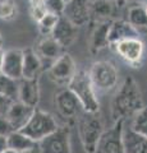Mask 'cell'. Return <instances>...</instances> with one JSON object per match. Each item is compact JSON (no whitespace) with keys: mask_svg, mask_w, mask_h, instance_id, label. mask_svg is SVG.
Here are the masks:
<instances>
[{"mask_svg":"<svg viewBox=\"0 0 147 153\" xmlns=\"http://www.w3.org/2000/svg\"><path fill=\"white\" fill-rule=\"evenodd\" d=\"M51 37L58 42V44L65 49L74 44V41L78 37V27L74 26L68 18H65L63 14H60V17L56 22L53 32H51Z\"/></svg>","mask_w":147,"mask_h":153,"instance_id":"11","label":"cell"},{"mask_svg":"<svg viewBox=\"0 0 147 153\" xmlns=\"http://www.w3.org/2000/svg\"><path fill=\"white\" fill-rule=\"evenodd\" d=\"M60 17V14H56V13H53V12H47L44 17H42L37 25H39V31L42 36H50L51 32H53L54 27L58 22V19Z\"/></svg>","mask_w":147,"mask_h":153,"instance_id":"25","label":"cell"},{"mask_svg":"<svg viewBox=\"0 0 147 153\" xmlns=\"http://www.w3.org/2000/svg\"><path fill=\"white\" fill-rule=\"evenodd\" d=\"M58 123L55 117L50 112H46L44 110H40L35 107L30 120L23 126L19 131H22L25 135L31 138L34 142L39 143L49 134L55 131L58 129Z\"/></svg>","mask_w":147,"mask_h":153,"instance_id":"5","label":"cell"},{"mask_svg":"<svg viewBox=\"0 0 147 153\" xmlns=\"http://www.w3.org/2000/svg\"><path fill=\"white\" fill-rule=\"evenodd\" d=\"M110 23H111V21H104V22H100L95 27L92 36H91V46H90L92 54H96V52L101 51L102 49H105V47L110 46L109 38H107Z\"/></svg>","mask_w":147,"mask_h":153,"instance_id":"20","label":"cell"},{"mask_svg":"<svg viewBox=\"0 0 147 153\" xmlns=\"http://www.w3.org/2000/svg\"><path fill=\"white\" fill-rule=\"evenodd\" d=\"M77 71L73 57L67 52L61 54L53 64L49 66V76L54 83L59 85H68L73 75Z\"/></svg>","mask_w":147,"mask_h":153,"instance_id":"9","label":"cell"},{"mask_svg":"<svg viewBox=\"0 0 147 153\" xmlns=\"http://www.w3.org/2000/svg\"><path fill=\"white\" fill-rule=\"evenodd\" d=\"M44 3H45L47 12H53L56 14L63 13L64 7H65L64 0H44Z\"/></svg>","mask_w":147,"mask_h":153,"instance_id":"28","label":"cell"},{"mask_svg":"<svg viewBox=\"0 0 147 153\" xmlns=\"http://www.w3.org/2000/svg\"><path fill=\"white\" fill-rule=\"evenodd\" d=\"M90 17L100 21H109L114 13V5L111 0H90Z\"/></svg>","mask_w":147,"mask_h":153,"instance_id":"21","label":"cell"},{"mask_svg":"<svg viewBox=\"0 0 147 153\" xmlns=\"http://www.w3.org/2000/svg\"><path fill=\"white\" fill-rule=\"evenodd\" d=\"M35 51H36V54L39 55L41 61L47 60V61H50V65L53 64L61 54H64V49L51 36H46L42 38L39 44H37Z\"/></svg>","mask_w":147,"mask_h":153,"instance_id":"17","label":"cell"},{"mask_svg":"<svg viewBox=\"0 0 147 153\" xmlns=\"http://www.w3.org/2000/svg\"><path fill=\"white\" fill-rule=\"evenodd\" d=\"M0 94L10 98L12 101H18V80L9 78L0 71Z\"/></svg>","mask_w":147,"mask_h":153,"instance_id":"24","label":"cell"},{"mask_svg":"<svg viewBox=\"0 0 147 153\" xmlns=\"http://www.w3.org/2000/svg\"><path fill=\"white\" fill-rule=\"evenodd\" d=\"M30 10H31V16H32V18H34V21H36V22H39L40 19L47 13V9H46L45 5L30 7Z\"/></svg>","mask_w":147,"mask_h":153,"instance_id":"29","label":"cell"},{"mask_svg":"<svg viewBox=\"0 0 147 153\" xmlns=\"http://www.w3.org/2000/svg\"><path fill=\"white\" fill-rule=\"evenodd\" d=\"M37 144L41 153H72L69 126H58L55 131L45 137Z\"/></svg>","mask_w":147,"mask_h":153,"instance_id":"7","label":"cell"},{"mask_svg":"<svg viewBox=\"0 0 147 153\" xmlns=\"http://www.w3.org/2000/svg\"><path fill=\"white\" fill-rule=\"evenodd\" d=\"M22 153H41V151H40V148H39V144L36 143L34 147H31V148H28V149L23 151Z\"/></svg>","mask_w":147,"mask_h":153,"instance_id":"32","label":"cell"},{"mask_svg":"<svg viewBox=\"0 0 147 153\" xmlns=\"http://www.w3.org/2000/svg\"><path fill=\"white\" fill-rule=\"evenodd\" d=\"M7 144H8V148L16 151L17 153H22L23 151L34 147L36 144V142H34L31 138L25 135L22 131L14 130L7 137Z\"/></svg>","mask_w":147,"mask_h":153,"instance_id":"22","label":"cell"},{"mask_svg":"<svg viewBox=\"0 0 147 153\" xmlns=\"http://www.w3.org/2000/svg\"><path fill=\"white\" fill-rule=\"evenodd\" d=\"M0 153H17L16 151H13V149H10V148H5L3 152H0Z\"/></svg>","mask_w":147,"mask_h":153,"instance_id":"36","label":"cell"},{"mask_svg":"<svg viewBox=\"0 0 147 153\" xmlns=\"http://www.w3.org/2000/svg\"><path fill=\"white\" fill-rule=\"evenodd\" d=\"M22 66H23V50L10 49L5 51L4 63L1 66V73L9 78L21 79L22 78Z\"/></svg>","mask_w":147,"mask_h":153,"instance_id":"15","label":"cell"},{"mask_svg":"<svg viewBox=\"0 0 147 153\" xmlns=\"http://www.w3.org/2000/svg\"><path fill=\"white\" fill-rule=\"evenodd\" d=\"M54 103L59 115L63 119H67V120H75L78 117V115L83 111L82 105L69 88L59 91L55 94Z\"/></svg>","mask_w":147,"mask_h":153,"instance_id":"10","label":"cell"},{"mask_svg":"<svg viewBox=\"0 0 147 153\" xmlns=\"http://www.w3.org/2000/svg\"><path fill=\"white\" fill-rule=\"evenodd\" d=\"M34 110L35 107L27 106L21 101H13L5 115L7 120L10 124L13 130H21L27 124V121L30 120Z\"/></svg>","mask_w":147,"mask_h":153,"instance_id":"14","label":"cell"},{"mask_svg":"<svg viewBox=\"0 0 147 153\" xmlns=\"http://www.w3.org/2000/svg\"><path fill=\"white\" fill-rule=\"evenodd\" d=\"M88 76L96 93L110 92L118 84L119 71L114 63L109 60L95 61L88 70Z\"/></svg>","mask_w":147,"mask_h":153,"instance_id":"4","label":"cell"},{"mask_svg":"<svg viewBox=\"0 0 147 153\" xmlns=\"http://www.w3.org/2000/svg\"><path fill=\"white\" fill-rule=\"evenodd\" d=\"M67 88H69L75 94L78 101L82 105L83 111L87 112H97L100 108V102L97 100V93L91 84L88 76V71L84 69H79L75 71L72 80L68 83Z\"/></svg>","mask_w":147,"mask_h":153,"instance_id":"3","label":"cell"},{"mask_svg":"<svg viewBox=\"0 0 147 153\" xmlns=\"http://www.w3.org/2000/svg\"><path fill=\"white\" fill-rule=\"evenodd\" d=\"M18 14V7L14 0H0V19L13 21Z\"/></svg>","mask_w":147,"mask_h":153,"instance_id":"27","label":"cell"},{"mask_svg":"<svg viewBox=\"0 0 147 153\" xmlns=\"http://www.w3.org/2000/svg\"><path fill=\"white\" fill-rule=\"evenodd\" d=\"M131 129L147 138V107L146 106L140 112H137L134 117H132Z\"/></svg>","mask_w":147,"mask_h":153,"instance_id":"26","label":"cell"},{"mask_svg":"<svg viewBox=\"0 0 147 153\" xmlns=\"http://www.w3.org/2000/svg\"><path fill=\"white\" fill-rule=\"evenodd\" d=\"M0 47H3V36H1V32H0Z\"/></svg>","mask_w":147,"mask_h":153,"instance_id":"37","label":"cell"},{"mask_svg":"<svg viewBox=\"0 0 147 153\" xmlns=\"http://www.w3.org/2000/svg\"><path fill=\"white\" fill-rule=\"evenodd\" d=\"M110 107L113 121L132 119L145 107L140 84L136 82L133 76L124 78L119 89L111 100Z\"/></svg>","mask_w":147,"mask_h":153,"instance_id":"1","label":"cell"},{"mask_svg":"<svg viewBox=\"0 0 147 153\" xmlns=\"http://www.w3.org/2000/svg\"><path fill=\"white\" fill-rule=\"evenodd\" d=\"M113 3H115V4H118V5H122V4H124L127 0H111Z\"/></svg>","mask_w":147,"mask_h":153,"instance_id":"35","label":"cell"},{"mask_svg":"<svg viewBox=\"0 0 147 153\" xmlns=\"http://www.w3.org/2000/svg\"><path fill=\"white\" fill-rule=\"evenodd\" d=\"M75 120H77L78 135L84 152L95 153L96 144L104 131V123L101 115L98 114V111L97 112L82 111Z\"/></svg>","mask_w":147,"mask_h":153,"instance_id":"2","label":"cell"},{"mask_svg":"<svg viewBox=\"0 0 147 153\" xmlns=\"http://www.w3.org/2000/svg\"><path fill=\"white\" fill-rule=\"evenodd\" d=\"M12 102L13 101L10 98H8V97H5V96L0 94V116H5L9 107H10Z\"/></svg>","mask_w":147,"mask_h":153,"instance_id":"31","label":"cell"},{"mask_svg":"<svg viewBox=\"0 0 147 153\" xmlns=\"http://www.w3.org/2000/svg\"><path fill=\"white\" fill-rule=\"evenodd\" d=\"M109 44L110 46L115 42H119L122 40H127V38H140V32L136 30L133 26H131L127 21H111L110 27H109Z\"/></svg>","mask_w":147,"mask_h":153,"instance_id":"16","label":"cell"},{"mask_svg":"<svg viewBox=\"0 0 147 153\" xmlns=\"http://www.w3.org/2000/svg\"><path fill=\"white\" fill-rule=\"evenodd\" d=\"M4 56H5V50L3 47H0V71H1V66L4 63Z\"/></svg>","mask_w":147,"mask_h":153,"instance_id":"34","label":"cell"},{"mask_svg":"<svg viewBox=\"0 0 147 153\" xmlns=\"http://www.w3.org/2000/svg\"><path fill=\"white\" fill-rule=\"evenodd\" d=\"M42 70V61L34 49L23 50L22 78H39Z\"/></svg>","mask_w":147,"mask_h":153,"instance_id":"19","label":"cell"},{"mask_svg":"<svg viewBox=\"0 0 147 153\" xmlns=\"http://www.w3.org/2000/svg\"><path fill=\"white\" fill-rule=\"evenodd\" d=\"M5 148H8V144H7V137L4 135H0V152H3Z\"/></svg>","mask_w":147,"mask_h":153,"instance_id":"33","label":"cell"},{"mask_svg":"<svg viewBox=\"0 0 147 153\" xmlns=\"http://www.w3.org/2000/svg\"><path fill=\"white\" fill-rule=\"evenodd\" d=\"M145 10H146V14H147V4H146V7H145Z\"/></svg>","mask_w":147,"mask_h":153,"instance_id":"38","label":"cell"},{"mask_svg":"<svg viewBox=\"0 0 147 153\" xmlns=\"http://www.w3.org/2000/svg\"><path fill=\"white\" fill-rule=\"evenodd\" d=\"M12 131H14L9 121L7 120L5 116H0V135H4V137H8Z\"/></svg>","mask_w":147,"mask_h":153,"instance_id":"30","label":"cell"},{"mask_svg":"<svg viewBox=\"0 0 147 153\" xmlns=\"http://www.w3.org/2000/svg\"><path fill=\"white\" fill-rule=\"evenodd\" d=\"M127 22L131 26H133L138 32L147 30V14L145 7L142 5H133L128 9V18Z\"/></svg>","mask_w":147,"mask_h":153,"instance_id":"23","label":"cell"},{"mask_svg":"<svg viewBox=\"0 0 147 153\" xmlns=\"http://www.w3.org/2000/svg\"><path fill=\"white\" fill-rule=\"evenodd\" d=\"M18 101L31 107H36L40 102V79L21 78L18 79Z\"/></svg>","mask_w":147,"mask_h":153,"instance_id":"12","label":"cell"},{"mask_svg":"<svg viewBox=\"0 0 147 153\" xmlns=\"http://www.w3.org/2000/svg\"><path fill=\"white\" fill-rule=\"evenodd\" d=\"M68 1H69V0H64V3H65V4H67Z\"/></svg>","mask_w":147,"mask_h":153,"instance_id":"39","label":"cell"},{"mask_svg":"<svg viewBox=\"0 0 147 153\" xmlns=\"http://www.w3.org/2000/svg\"><path fill=\"white\" fill-rule=\"evenodd\" d=\"M124 153H147V138L133 131L131 128L123 129Z\"/></svg>","mask_w":147,"mask_h":153,"instance_id":"18","label":"cell"},{"mask_svg":"<svg viewBox=\"0 0 147 153\" xmlns=\"http://www.w3.org/2000/svg\"><path fill=\"white\" fill-rule=\"evenodd\" d=\"M111 47L127 64L137 66L141 64L145 55V44L141 38H127L113 44Z\"/></svg>","mask_w":147,"mask_h":153,"instance_id":"8","label":"cell"},{"mask_svg":"<svg viewBox=\"0 0 147 153\" xmlns=\"http://www.w3.org/2000/svg\"><path fill=\"white\" fill-rule=\"evenodd\" d=\"M90 0H69L65 4L63 16L74 26H83L90 21Z\"/></svg>","mask_w":147,"mask_h":153,"instance_id":"13","label":"cell"},{"mask_svg":"<svg viewBox=\"0 0 147 153\" xmlns=\"http://www.w3.org/2000/svg\"><path fill=\"white\" fill-rule=\"evenodd\" d=\"M125 120L114 121L113 126L104 130L96 144L95 153H124L123 147V129Z\"/></svg>","mask_w":147,"mask_h":153,"instance_id":"6","label":"cell"}]
</instances>
